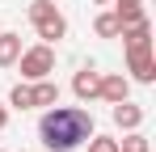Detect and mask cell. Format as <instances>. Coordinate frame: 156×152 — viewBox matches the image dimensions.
I'll use <instances>...</instances> for the list:
<instances>
[{
    "label": "cell",
    "mask_w": 156,
    "mask_h": 152,
    "mask_svg": "<svg viewBox=\"0 0 156 152\" xmlns=\"http://www.w3.org/2000/svg\"><path fill=\"white\" fill-rule=\"evenodd\" d=\"M97 127H93V114L84 106H59L55 101V106H47V114L38 118V139H42L47 152H72Z\"/></svg>",
    "instance_id": "obj_1"
},
{
    "label": "cell",
    "mask_w": 156,
    "mask_h": 152,
    "mask_svg": "<svg viewBox=\"0 0 156 152\" xmlns=\"http://www.w3.org/2000/svg\"><path fill=\"white\" fill-rule=\"evenodd\" d=\"M30 25H34V30H38V38H42V42H51V47L68 34V17L55 9L51 0H34V4H30Z\"/></svg>",
    "instance_id": "obj_2"
},
{
    "label": "cell",
    "mask_w": 156,
    "mask_h": 152,
    "mask_svg": "<svg viewBox=\"0 0 156 152\" xmlns=\"http://www.w3.org/2000/svg\"><path fill=\"white\" fill-rule=\"evenodd\" d=\"M17 68H21V76L26 80H42V76L55 72V47L51 42H38V47H30L17 55Z\"/></svg>",
    "instance_id": "obj_3"
},
{
    "label": "cell",
    "mask_w": 156,
    "mask_h": 152,
    "mask_svg": "<svg viewBox=\"0 0 156 152\" xmlns=\"http://www.w3.org/2000/svg\"><path fill=\"white\" fill-rule=\"evenodd\" d=\"M127 68H131V76H135L139 85H152V80H156L152 42H144V47H127Z\"/></svg>",
    "instance_id": "obj_4"
},
{
    "label": "cell",
    "mask_w": 156,
    "mask_h": 152,
    "mask_svg": "<svg viewBox=\"0 0 156 152\" xmlns=\"http://www.w3.org/2000/svg\"><path fill=\"white\" fill-rule=\"evenodd\" d=\"M97 97H101V101H110V106L127 101V97H131V80H127L122 72H110V76H101V89H97Z\"/></svg>",
    "instance_id": "obj_5"
},
{
    "label": "cell",
    "mask_w": 156,
    "mask_h": 152,
    "mask_svg": "<svg viewBox=\"0 0 156 152\" xmlns=\"http://www.w3.org/2000/svg\"><path fill=\"white\" fill-rule=\"evenodd\" d=\"M97 89H101V72H97V68H80V72L72 76V93H76L80 101H93Z\"/></svg>",
    "instance_id": "obj_6"
},
{
    "label": "cell",
    "mask_w": 156,
    "mask_h": 152,
    "mask_svg": "<svg viewBox=\"0 0 156 152\" xmlns=\"http://www.w3.org/2000/svg\"><path fill=\"white\" fill-rule=\"evenodd\" d=\"M114 127H122V131H139L144 127V106H135V101H118L114 106Z\"/></svg>",
    "instance_id": "obj_7"
},
{
    "label": "cell",
    "mask_w": 156,
    "mask_h": 152,
    "mask_svg": "<svg viewBox=\"0 0 156 152\" xmlns=\"http://www.w3.org/2000/svg\"><path fill=\"white\" fill-rule=\"evenodd\" d=\"M30 97H34V106H42V110H47V106L59 101V85H55L51 76H42V80H34V85H30Z\"/></svg>",
    "instance_id": "obj_8"
},
{
    "label": "cell",
    "mask_w": 156,
    "mask_h": 152,
    "mask_svg": "<svg viewBox=\"0 0 156 152\" xmlns=\"http://www.w3.org/2000/svg\"><path fill=\"white\" fill-rule=\"evenodd\" d=\"M17 55H21V34H0V68H13L17 63Z\"/></svg>",
    "instance_id": "obj_9"
},
{
    "label": "cell",
    "mask_w": 156,
    "mask_h": 152,
    "mask_svg": "<svg viewBox=\"0 0 156 152\" xmlns=\"http://www.w3.org/2000/svg\"><path fill=\"white\" fill-rule=\"evenodd\" d=\"M93 34H97V38H118V34H122V21H118V13H97V21H93Z\"/></svg>",
    "instance_id": "obj_10"
},
{
    "label": "cell",
    "mask_w": 156,
    "mask_h": 152,
    "mask_svg": "<svg viewBox=\"0 0 156 152\" xmlns=\"http://www.w3.org/2000/svg\"><path fill=\"white\" fill-rule=\"evenodd\" d=\"M118 38H122L127 47H144V42H152V25H148V21H139V25H127V30H122Z\"/></svg>",
    "instance_id": "obj_11"
},
{
    "label": "cell",
    "mask_w": 156,
    "mask_h": 152,
    "mask_svg": "<svg viewBox=\"0 0 156 152\" xmlns=\"http://www.w3.org/2000/svg\"><path fill=\"white\" fill-rule=\"evenodd\" d=\"M114 13H118V21H122V30H127V25H139V21H148L144 4H118Z\"/></svg>",
    "instance_id": "obj_12"
},
{
    "label": "cell",
    "mask_w": 156,
    "mask_h": 152,
    "mask_svg": "<svg viewBox=\"0 0 156 152\" xmlns=\"http://www.w3.org/2000/svg\"><path fill=\"white\" fill-rule=\"evenodd\" d=\"M9 106H13V110H34L30 85H13V89H9Z\"/></svg>",
    "instance_id": "obj_13"
},
{
    "label": "cell",
    "mask_w": 156,
    "mask_h": 152,
    "mask_svg": "<svg viewBox=\"0 0 156 152\" xmlns=\"http://www.w3.org/2000/svg\"><path fill=\"white\" fill-rule=\"evenodd\" d=\"M118 152H152V148H148V139H144L139 131H127V135L118 139Z\"/></svg>",
    "instance_id": "obj_14"
},
{
    "label": "cell",
    "mask_w": 156,
    "mask_h": 152,
    "mask_svg": "<svg viewBox=\"0 0 156 152\" xmlns=\"http://www.w3.org/2000/svg\"><path fill=\"white\" fill-rule=\"evenodd\" d=\"M84 144H89V152H118V139H110V135H97V131H93Z\"/></svg>",
    "instance_id": "obj_15"
},
{
    "label": "cell",
    "mask_w": 156,
    "mask_h": 152,
    "mask_svg": "<svg viewBox=\"0 0 156 152\" xmlns=\"http://www.w3.org/2000/svg\"><path fill=\"white\" fill-rule=\"evenodd\" d=\"M4 127H9V110L0 106V131H4Z\"/></svg>",
    "instance_id": "obj_16"
},
{
    "label": "cell",
    "mask_w": 156,
    "mask_h": 152,
    "mask_svg": "<svg viewBox=\"0 0 156 152\" xmlns=\"http://www.w3.org/2000/svg\"><path fill=\"white\" fill-rule=\"evenodd\" d=\"M114 4H144V0H114Z\"/></svg>",
    "instance_id": "obj_17"
},
{
    "label": "cell",
    "mask_w": 156,
    "mask_h": 152,
    "mask_svg": "<svg viewBox=\"0 0 156 152\" xmlns=\"http://www.w3.org/2000/svg\"><path fill=\"white\" fill-rule=\"evenodd\" d=\"M93 4H110V0H93Z\"/></svg>",
    "instance_id": "obj_18"
}]
</instances>
